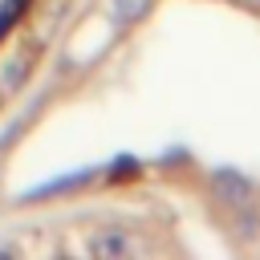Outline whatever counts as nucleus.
<instances>
[{"mask_svg": "<svg viewBox=\"0 0 260 260\" xmlns=\"http://www.w3.org/2000/svg\"><path fill=\"white\" fill-rule=\"evenodd\" d=\"M24 8H28V0H0V28H4V24H12Z\"/></svg>", "mask_w": 260, "mask_h": 260, "instance_id": "6", "label": "nucleus"}, {"mask_svg": "<svg viewBox=\"0 0 260 260\" xmlns=\"http://www.w3.org/2000/svg\"><path fill=\"white\" fill-rule=\"evenodd\" d=\"M134 171H138V167H134V158H118V162L110 167V175H114V179H118V175H134Z\"/></svg>", "mask_w": 260, "mask_h": 260, "instance_id": "7", "label": "nucleus"}, {"mask_svg": "<svg viewBox=\"0 0 260 260\" xmlns=\"http://www.w3.org/2000/svg\"><path fill=\"white\" fill-rule=\"evenodd\" d=\"M41 45H20L12 41L4 53H0V98H16L32 73V57H37Z\"/></svg>", "mask_w": 260, "mask_h": 260, "instance_id": "1", "label": "nucleus"}, {"mask_svg": "<svg viewBox=\"0 0 260 260\" xmlns=\"http://www.w3.org/2000/svg\"><path fill=\"white\" fill-rule=\"evenodd\" d=\"M211 191H215V199L219 203H228V207H240V203H252V195H256V187H252V179H244L240 171H211Z\"/></svg>", "mask_w": 260, "mask_h": 260, "instance_id": "2", "label": "nucleus"}, {"mask_svg": "<svg viewBox=\"0 0 260 260\" xmlns=\"http://www.w3.org/2000/svg\"><path fill=\"white\" fill-rule=\"evenodd\" d=\"M240 4H248V0H240ZM252 4H260V0H252Z\"/></svg>", "mask_w": 260, "mask_h": 260, "instance_id": "8", "label": "nucleus"}, {"mask_svg": "<svg viewBox=\"0 0 260 260\" xmlns=\"http://www.w3.org/2000/svg\"><path fill=\"white\" fill-rule=\"evenodd\" d=\"M146 8H150V0H106V12H110V20H114L118 28L138 24V20L146 16Z\"/></svg>", "mask_w": 260, "mask_h": 260, "instance_id": "5", "label": "nucleus"}, {"mask_svg": "<svg viewBox=\"0 0 260 260\" xmlns=\"http://www.w3.org/2000/svg\"><path fill=\"white\" fill-rule=\"evenodd\" d=\"M89 252H93V256H130V252H134V244H130V236H126V232L106 228V232H98V236L89 240Z\"/></svg>", "mask_w": 260, "mask_h": 260, "instance_id": "4", "label": "nucleus"}, {"mask_svg": "<svg viewBox=\"0 0 260 260\" xmlns=\"http://www.w3.org/2000/svg\"><path fill=\"white\" fill-rule=\"evenodd\" d=\"M89 179H93V171H89V167H81V171H73V175H61V179H45V183L28 187V191L20 195V203H41V199H53V195L77 191V187H85Z\"/></svg>", "mask_w": 260, "mask_h": 260, "instance_id": "3", "label": "nucleus"}]
</instances>
